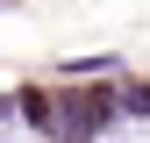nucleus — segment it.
Here are the masks:
<instances>
[{
    "label": "nucleus",
    "mask_w": 150,
    "mask_h": 143,
    "mask_svg": "<svg viewBox=\"0 0 150 143\" xmlns=\"http://www.w3.org/2000/svg\"><path fill=\"white\" fill-rule=\"evenodd\" d=\"M22 115H29V122H36V129H50V122H57V107H50V100H43V93H22Z\"/></svg>",
    "instance_id": "nucleus-1"
}]
</instances>
